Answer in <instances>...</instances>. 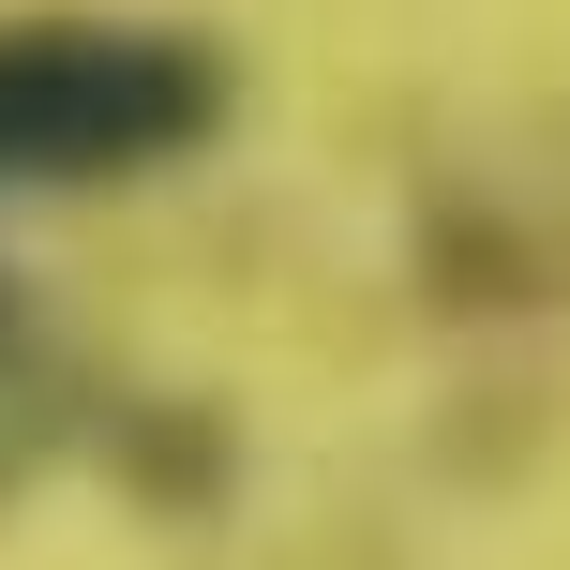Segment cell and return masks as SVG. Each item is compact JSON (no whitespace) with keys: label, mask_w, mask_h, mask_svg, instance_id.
<instances>
[{"label":"cell","mask_w":570,"mask_h":570,"mask_svg":"<svg viewBox=\"0 0 570 570\" xmlns=\"http://www.w3.org/2000/svg\"><path fill=\"white\" fill-rule=\"evenodd\" d=\"M240 120V60L180 16H0V196L166 180Z\"/></svg>","instance_id":"cell-1"},{"label":"cell","mask_w":570,"mask_h":570,"mask_svg":"<svg viewBox=\"0 0 570 570\" xmlns=\"http://www.w3.org/2000/svg\"><path fill=\"white\" fill-rule=\"evenodd\" d=\"M0 361H16V285H0Z\"/></svg>","instance_id":"cell-2"}]
</instances>
